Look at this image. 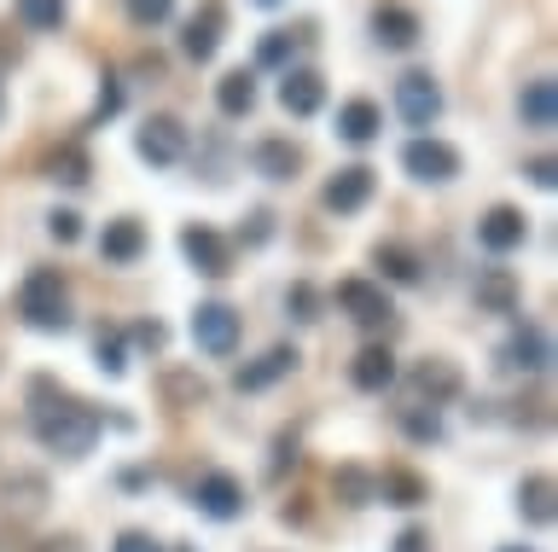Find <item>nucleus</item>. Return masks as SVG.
<instances>
[{"label": "nucleus", "instance_id": "obj_24", "mask_svg": "<svg viewBox=\"0 0 558 552\" xmlns=\"http://www.w3.org/2000/svg\"><path fill=\"white\" fill-rule=\"evenodd\" d=\"M41 175L52 181V186H70V193H82L87 186V175H94V158H87V146L82 140H59L41 158Z\"/></svg>", "mask_w": 558, "mask_h": 552}, {"label": "nucleus", "instance_id": "obj_8", "mask_svg": "<svg viewBox=\"0 0 558 552\" xmlns=\"http://www.w3.org/2000/svg\"><path fill=\"white\" fill-rule=\"evenodd\" d=\"M366 36H373L378 53H413L418 36H425V24H418V12L401 7V0H378V7L366 12Z\"/></svg>", "mask_w": 558, "mask_h": 552}, {"label": "nucleus", "instance_id": "obj_20", "mask_svg": "<svg viewBox=\"0 0 558 552\" xmlns=\"http://www.w3.org/2000/svg\"><path fill=\"white\" fill-rule=\"evenodd\" d=\"M279 106H286V116H314L326 106V76L308 71V64H291L279 76Z\"/></svg>", "mask_w": 558, "mask_h": 552}, {"label": "nucleus", "instance_id": "obj_26", "mask_svg": "<svg viewBox=\"0 0 558 552\" xmlns=\"http://www.w3.org/2000/svg\"><path fill=\"white\" fill-rule=\"evenodd\" d=\"M373 268H378V285H418L425 280V262H418L413 245H401V238H384V245H373Z\"/></svg>", "mask_w": 558, "mask_h": 552}, {"label": "nucleus", "instance_id": "obj_15", "mask_svg": "<svg viewBox=\"0 0 558 552\" xmlns=\"http://www.w3.org/2000/svg\"><path fill=\"white\" fill-rule=\"evenodd\" d=\"M477 245H483L488 256H512V250H523V245H530V216L512 210V204H495V210H483V221H477Z\"/></svg>", "mask_w": 558, "mask_h": 552}, {"label": "nucleus", "instance_id": "obj_46", "mask_svg": "<svg viewBox=\"0 0 558 552\" xmlns=\"http://www.w3.org/2000/svg\"><path fill=\"white\" fill-rule=\"evenodd\" d=\"M41 552H82L76 535H64V541H41Z\"/></svg>", "mask_w": 558, "mask_h": 552}, {"label": "nucleus", "instance_id": "obj_39", "mask_svg": "<svg viewBox=\"0 0 558 552\" xmlns=\"http://www.w3.org/2000/svg\"><path fill=\"white\" fill-rule=\"evenodd\" d=\"M268 238H274V210H251V216H244V228H239V245L256 250V245H268Z\"/></svg>", "mask_w": 558, "mask_h": 552}, {"label": "nucleus", "instance_id": "obj_21", "mask_svg": "<svg viewBox=\"0 0 558 552\" xmlns=\"http://www.w3.org/2000/svg\"><path fill=\"white\" fill-rule=\"evenodd\" d=\"M251 169L262 181H296L303 175V146L286 140V134H268V140L251 146Z\"/></svg>", "mask_w": 558, "mask_h": 552}, {"label": "nucleus", "instance_id": "obj_36", "mask_svg": "<svg viewBox=\"0 0 558 552\" xmlns=\"http://www.w3.org/2000/svg\"><path fill=\"white\" fill-rule=\"evenodd\" d=\"M117 111H122V82H117V71H105L99 76V99H94V111L82 116V128H105Z\"/></svg>", "mask_w": 558, "mask_h": 552}, {"label": "nucleus", "instance_id": "obj_40", "mask_svg": "<svg viewBox=\"0 0 558 552\" xmlns=\"http://www.w3.org/2000/svg\"><path fill=\"white\" fill-rule=\"evenodd\" d=\"M122 338H134L140 349H151V355H157V349H163V343H169V326H163V320H134V326H129V332H122Z\"/></svg>", "mask_w": 558, "mask_h": 552}, {"label": "nucleus", "instance_id": "obj_44", "mask_svg": "<svg viewBox=\"0 0 558 552\" xmlns=\"http://www.w3.org/2000/svg\"><path fill=\"white\" fill-rule=\"evenodd\" d=\"M111 552H163V547H157V541H151V535H146V529H122Z\"/></svg>", "mask_w": 558, "mask_h": 552}, {"label": "nucleus", "instance_id": "obj_29", "mask_svg": "<svg viewBox=\"0 0 558 552\" xmlns=\"http://www.w3.org/2000/svg\"><path fill=\"white\" fill-rule=\"evenodd\" d=\"M553 512H558V506H553V477H547V471L523 477V482H518V517H523V524L547 529Z\"/></svg>", "mask_w": 558, "mask_h": 552}, {"label": "nucleus", "instance_id": "obj_14", "mask_svg": "<svg viewBox=\"0 0 558 552\" xmlns=\"http://www.w3.org/2000/svg\"><path fill=\"white\" fill-rule=\"evenodd\" d=\"M221 41H227V7H221V0H204V7L181 24V53L192 64H209L221 53Z\"/></svg>", "mask_w": 558, "mask_h": 552}, {"label": "nucleus", "instance_id": "obj_19", "mask_svg": "<svg viewBox=\"0 0 558 552\" xmlns=\"http://www.w3.org/2000/svg\"><path fill=\"white\" fill-rule=\"evenodd\" d=\"M396 355H390V343H366V349L349 360V384H355L361 395H384V390H396Z\"/></svg>", "mask_w": 558, "mask_h": 552}, {"label": "nucleus", "instance_id": "obj_10", "mask_svg": "<svg viewBox=\"0 0 558 552\" xmlns=\"http://www.w3.org/2000/svg\"><path fill=\"white\" fill-rule=\"evenodd\" d=\"M500 367H506V372H523V378L547 372V367H553V338H547V326H541V320H518L512 332H506V343H500Z\"/></svg>", "mask_w": 558, "mask_h": 552}, {"label": "nucleus", "instance_id": "obj_6", "mask_svg": "<svg viewBox=\"0 0 558 552\" xmlns=\"http://www.w3.org/2000/svg\"><path fill=\"white\" fill-rule=\"evenodd\" d=\"M442 82H436L430 71H401V82H396V116L408 128H418V134H430L436 123H442Z\"/></svg>", "mask_w": 558, "mask_h": 552}, {"label": "nucleus", "instance_id": "obj_16", "mask_svg": "<svg viewBox=\"0 0 558 552\" xmlns=\"http://www.w3.org/2000/svg\"><path fill=\"white\" fill-rule=\"evenodd\" d=\"M471 303H477V315H518L523 303V285L512 268H477V280H471Z\"/></svg>", "mask_w": 558, "mask_h": 552}, {"label": "nucleus", "instance_id": "obj_35", "mask_svg": "<svg viewBox=\"0 0 558 552\" xmlns=\"http://www.w3.org/2000/svg\"><path fill=\"white\" fill-rule=\"evenodd\" d=\"M291 59H296V36H291V29H268V36L256 41V71H279V76H286Z\"/></svg>", "mask_w": 558, "mask_h": 552}, {"label": "nucleus", "instance_id": "obj_11", "mask_svg": "<svg viewBox=\"0 0 558 552\" xmlns=\"http://www.w3.org/2000/svg\"><path fill=\"white\" fill-rule=\"evenodd\" d=\"M181 256L192 273H204V280H227L233 273V245L209 228V221H186L181 228Z\"/></svg>", "mask_w": 558, "mask_h": 552}, {"label": "nucleus", "instance_id": "obj_49", "mask_svg": "<svg viewBox=\"0 0 558 552\" xmlns=\"http://www.w3.org/2000/svg\"><path fill=\"white\" fill-rule=\"evenodd\" d=\"M500 552H535V547H500Z\"/></svg>", "mask_w": 558, "mask_h": 552}, {"label": "nucleus", "instance_id": "obj_22", "mask_svg": "<svg viewBox=\"0 0 558 552\" xmlns=\"http://www.w3.org/2000/svg\"><path fill=\"white\" fill-rule=\"evenodd\" d=\"M518 123L530 128V134H553V123H558V88H553V76H530L518 88Z\"/></svg>", "mask_w": 558, "mask_h": 552}, {"label": "nucleus", "instance_id": "obj_32", "mask_svg": "<svg viewBox=\"0 0 558 552\" xmlns=\"http://www.w3.org/2000/svg\"><path fill=\"white\" fill-rule=\"evenodd\" d=\"M12 12L24 29H35V36H52V29H64V19H70V0H17Z\"/></svg>", "mask_w": 558, "mask_h": 552}, {"label": "nucleus", "instance_id": "obj_13", "mask_svg": "<svg viewBox=\"0 0 558 552\" xmlns=\"http://www.w3.org/2000/svg\"><path fill=\"white\" fill-rule=\"evenodd\" d=\"M373 193H378V175L366 163H349L320 186V204H326V216H361L373 204Z\"/></svg>", "mask_w": 558, "mask_h": 552}, {"label": "nucleus", "instance_id": "obj_38", "mask_svg": "<svg viewBox=\"0 0 558 552\" xmlns=\"http://www.w3.org/2000/svg\"><path fill=\"white\" fill-rule=\"evenodd\" d=\"M286 315H291L296 326H314V320H320V291H314L308 280H296V285L286 291Z\"/></svg>", "mask_w": 558, "mask_h": 552}, {"label": "nucleus", "instance_id": "obj_18", "mask_svg": "<svg viewBox=\"0 0 558 552\" xmlns=\"http://www.w3.org/2000/svg\"><path fill=\"white\" fill-rule=\"evenodd\" d=\"M296 360H303V355H296L291 343H274V349H262L256 360H244V367L233 372V390H239V395L268 390V384H279V378H291V372H296Z\"/></svg>", "mask_w": 558, "mask_h": 552}, {"label": "nucleus", "instance_id": "obj_31", "mask_svg": "<svg viewBox=\"0 0 558 552\" xmlns=\"http://www.w3.org/2000/svg\"><path fill=\"white\" fill-rule=\"evenodd\" d=\"M41 506H47V477H35V471L7 477V512L12 517H41Z\"/></svg>", "mask_w": 558, "mask_h": 552}, {"label": "nucleus", "instance_id": "obj_4", "mask_svg": "<svg viewBox=\"0 0 558 552\" xmlns=\"http://www.w3.org/2000/svg\"><path fill=\"white\" fill-rule=\"evenodd\" d=\"M401 169L418 181V186H448V181H460V146H448V140H436V134H413L408 146H401Z\"/></svg>", "mask_w": 558, "mask_h": 552}, {"label": "nucleus", "instance_id": "obj_27", "mask_svg": "<svg viewBox=\"0 0 558 552\" xmlns=\"http://www.w3.org/2000/svg\"><path fill=\"white\" fill-rule=\"evenodd\" d=\"M157 395H163V407L174 413H192V407H204L209 402V384L192 367H163L157 372Z\"/></svg>", "mask_w": 558, "mask_h": 552}, {"label": "nucleus", "instance_id": "obj_5", "mask_svg": "<svg viewBox=\"0 0 558 552\" xmlns=\"http://www.w3.org/2000/svg\"><path fill=\"white\" fill-rule=\"evenodd\" d=\"M134 151H140V163H151V169H174V163H186L192 134H186L181 116L157 111V116H146V123L134 128Z\"/></svg>", "mask_w": 558, "mask_h": 552}, {"label": "nucleus", "instance_id": "obj_48", "mask_svg": "<svg viewBox=\"0 0 558 552\" xmlns=\"http://www.w3.org/2000/svg\"><path fill=\"white\" fill-rule=\"evenodd\" d=\"M251 7H262V12H274V7H286V0H251Z\"/></svg>", "mask_w": 558, "mask_h": 552}, {"label": "nucleus", "instance_id": "obj_1", "mask_svg": "<svg viewBox=\"0 0 558 552\" xmlns=\"http://www.w3.org/2000/svg\"><path fill=\"white\" fill-rule=\"evenodd\" d=\"M29 430L47 454L87 459L99 442V430H105V413L94 402H82V395L59 390L52 378H29Z\"/></svg>", "mask_w": 558, "mask_h": 552}, {"label": "nucleus", "instance_id": "obj_17", "mask_svg": "<svg viewBox=\"0 0 558 552\" xmlns=\"http://www.w3.org/2000/svg\"><path fill=\"white\" fill-rule=\"evenodd\" d=\"M140 256H146V221H140V216L105 221V233H99V262H105V268H134Z\"/></svg>", "mask_w": 558, "mask_h": 552}, {"label": "nucleus", "instance_id": "obj_47", "mask_svg": "<svg viewBox=\"0 0 558 552\" xmlns=\"http://www.w3.org/2000/svg\"><path fill=\"white\" fill-rule=\"evenodd\" d=\"M7 64H17V47H7V41H0V71H7Z\"/></svg>", "mask_w": 558, "mask_h": 552}, {"label": "nucleus", "instance_id": "obj_2", "mask_svg": "<svg viewBox=\"0 0 558 552\" xmlns=\"http://www.w3.org/2000/svg\"><path fill=\"white\" fill-rule=\"evenodd\" d=\"M17 315H24L29 332L41 338H59L76 326V303H70V285L59 268H29L24 285H17Z\"/></svg>", "mask_w": 558, "mask_h": 552}, {"label": "nucleus", "instance_id": "obj_3", "mask_svg": "<svg viewBox=\"0 0 558 552\" xmlns=\"http://www.w3.org/2000/svg\"><path fill=\"white\" fill-rule=\"evenodd\" d=\"M331 303H338L349 315V326H361V332H390V326H396L390 291H384L378 280H366V273H349V280L331 285Z\"/></svg>", "mask_w": 558, "mask_h": 552}, {"label": "nucleus", "instance_id": "obj_50", "mask_svg": "<svg viewBox=\"0 0 558 552\" xmlns=\"http://www.w3.org/2000/svg\"><path fill=\"white\" fill-rule=\"evenodd\" d=\"M0 116H7V88H0Z\"/></svg>", "mask_w": 558, "mask_h": 552}, {"label": "nucleus", "instance_id": "obj_12", "mask_svg": "<svg viewBox=\"0 0 558 552\" xmlns=\"http://www.w3.org/2000/svg\"><path fill=\"white\" fill-rule=\"evenodd\" d=\"M192 506H198L204 517H216V524H233V517H244L251 500H244V482L216 465V471H204L198 482H192Z\"/></svg>", "mask_w": 558, "mask_h": 552}, {"label": "nucleus", "instance_id": "obj_41", "mask_svg": "<svg viewBox=\"0 0 558 552\" xmlns=\"http://www.w3.org/2000/svg\"><path fill=\"white\" fill-rule=\"evenodd\" d=\"M47 233L59 238V245H76V238H82V216L76 210H52L47 216Z\"/></svg>", "mask_w": 558, "mask_h": 552}, {"label": "nucleus", "instance_id": "obj_25", "mask_svg": "<svg viewBox=\"0 0 558 552\" xmlns=\"http://www.w3.org/2000/svg\"><path fill=\"white\" fill-rule=\"evenodd\" d=\"M378 134H384L378 99H343V106H338V140L343 146H373Z\"/></svg>", "mask_w": 558, "mask_h": 552}, {"label": "nucleus", "instance_id": "obj_33", "mask_svg": "<svg viewBox=\"0 0 558 552\" xmlns=\"http://www.w3.org/2000/svg\"><path fill=\"white\" fill-rule=\"evenodd\" d=\"M94 360H99L105 378L129 372V338H122V326H99V332H94Z\"/></svg>", "mask_w": 558, "mask_h": 552}, {"label": "nucleus", "instance_id": "obj_30", "mask_svg": "<svg viewBox=\"0 0 558 552\" xmlns=\"http://www.w3.org/2000/svg\"><path fill=\"white\" fill-rule=\"evenodd\" d=\"M396 430L408 442H418V447H436V442H442V413L408 402V407H396Z\"/></svg>", "mask_w": 558, "mask_h": 552}, {"label": "nucleus", "instance_id": "obj_9", "mask_svg": "<svg viewBox=\"0 0 558 552\" xmlns=\"http://www.w3.org/2000/svg\"><path fill=\"white\" fill-rule=\"evenodd\" d=\"M408 390H413L418 407H436V413H442L453 395L465 390V372L453 367L448 355H425V360H413V367H408Z\"/></svg>", "mask_w": 558, "mask_h": 552}, {"label": "nucleus", "instance_id": "obj_34", "mask_svg": "<svg viewBox=\"0 0 558 552\" xmlns=\"http://www.w3.org/2000/svg\"><path fill=\"white\" fill-rule=\"evenodd\" d=\"M331 494H338L343 506H373V471H366V465H338V471H331Z\"/></svg>", "mask_w": 558, "mask_h": 552}, {"label": "nucleus", "instance_id": "obj_45", "mask_svg": "<svg viewBox=\"0 0 558 552\" xmlns=\"http://www.w3.org/2000/svg\"><path fill=\"white\" fill-rule=\"evenodd\" d=\"M390 552H430V529H418V524H413V529H401Z\"/></svg>", "mask_w": 558, "mask_h": 552}, {"label": "nucleus", "instance_id": "obj_23", "mask_svg": "<svg viewBox=\"0 0 558 552\" xmlns=\"http://www.w3.org/2000/svg\"><path fill=\"white\" fill-rule=\"evenodd\" d=\"M373 500L413 512V506H425V500H430V482L418 477V471H408V465H384V471L373 477Z\"/></svg>", "mask_w": 558, "mask_h": 552}, {"label": "nucleus", "instance_id": "obj_43", "mask_svg": "<svg viewBox=\"0 0 558 552\" xmlns=\"http://www.w3.org/2000/svg\"><path fill=\"white\" fill-rule=\"evenodd\" d=\"M296 459H303V454H296V437L286 430V437L274 442V465H268V471H274V477H286V465H296Z\"/></svg>", "mask_w": 558, "mask_h": 552}, {"label": "nucleus", "instance_id": "obj_42", "mask_svg": "<svg viewBox=\"0 0 558 552\" xmlns=\"http://www.w3.org/2000/svg\"><path fill=\"white\" fill-rule=\"evenodd\" d=\"M523 175H530V186H541V193H553V186H558V163L553 158H530V163H523Z\"/></svg>", "mask_w": 558, "mask_h": 552}, {"label": "nucleus", "instance_id": "obj_7", "mask_svg": "<svg viewBox=\"0 0 558 552\" xmlns=\"http://www.w3.org/2000/svg\"><path fill=\"white\" fill-rule=\"evenodd\" d=\"M239 338H244V320H239L233 303H198L192 308V343H198V355L227 360L239 349Z\"/></svg>", "mask_w": 558, "mask_h": 552}, {"label": "nucleus", "instance_id": "obj_37", "mask_svg": "<svg viewBox=\"0 0 558 552\" xmlns=\"http://www.w3.org/2000/svg\"><path fill=\"white\" fill-rule=\"evenodd\" d=\"M122 12L134 29H163L174 19V0H122Z\"/></svg>", "mask_w": 558, "mask_h": 552}, {"label": "nucleus", "instance_id": "obj_28", "mask_svg": "<svg viewBox=\"0 0 558 552\" xmlns=\"http://www.w3.org/2000/svg\"><path fill=\"white\" fill-rule=\"evenodd\" d=\"M216 111L227 116V123H239V116L256 111V71H227L216 82Z\"/></svg>", "mask_w": 558, "mask_h": 552}]
</instances>
